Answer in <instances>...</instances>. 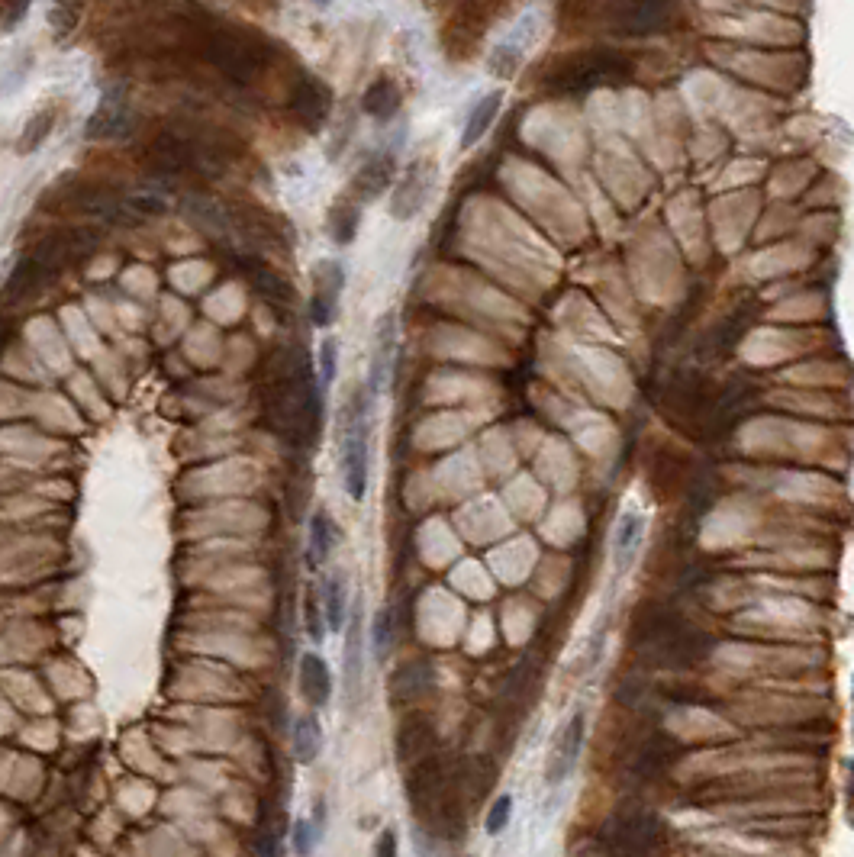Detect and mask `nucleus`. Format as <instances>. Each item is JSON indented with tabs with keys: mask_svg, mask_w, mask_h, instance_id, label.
Segmentation results:
<instances>
[{
	"mask_svg": "<svg viewBox=\"0 0 854 857\" xmlns=\"http://www.w3.org/2000/svg\"><path fill=\"white\" fill-rule=\"evenodd\" d=\"M368 390H355L349 406L342 410L339 455H342V481L355 503L365 500L368 490Z\"/></svg>",
	"mask_w": 854,
	"mask_h": 857,
	"instance_id": "obj_1",
	"label": "nucleus"
},
{
	"mask_svg": "<svg viewBox=\"0 0 854 857\" xmlns=\"http://www.w3.org/2000/svg\"><path fill=\"white\" fill-rule=\"evenodd\" d=\"M629 62L619 58L613 52H581L558 62L555 68H548L545 87L561 94H574V91H587V87H597L603 81H619L629 78Z\"/></svg>",
	"mask_w": 854,
	"mask_h": 857,
	"instance_id": "obj_2",
	"label": "nucleus"
},
{
	"mask_svg": "<svg viewBox=\"0 0 854 857\" xmlns=\"http://www.w3.org/2000/svg\"><path fill=\"white\" fill-rule=\"evenodd\" d=\"M204 52L216 68L239 81L252 78L258 65L265 62L262 46H255L242 33H233V29H210L204 39Z\"/></svg>",
	"mask_w": 854,
	"mask_h": 857,
	"instance_id": "obj_3",
	"label": "nucleus"
},
{
	"mask_svg": "<svg viewBox=\"0 0 854 857\" xmlns=\"http://www.w3.org/2000/svg\"><path fill=\"white\" fill-rule=\"evenodd\" d=\"M539 33H542V17H539V13H535V10L523 13L519 23L510 29V33H506V39H500L497 49L490 52V58H487L490 75H494V78H513L519 71V65L526 62V55L535 46Z\"/></svg>",
	"mask_w": 854,
	"mask_h": 857,
	"instance_id": "obj_4",
	"label": "nucleus"
},
{
	"mask_svg": "<svg viewBox=\"0 0 854 857\" xmlns=\"http://www.w3.org/2000/svg\"><path fill=\"white\" fill-rule=\"evenodd\" d=\"M432 191H436V165L432 162H416L410 171L403 174L394 187V203H390V216L394 220H413L416 213H423Z\"/></svg>",
	"mask_w": 854,
	"mask_h": 857,
	"instance_id": "obj_5",
	"label": "nucleus"
},
{
	"mask_svg": "<svg viewBox=\"0 0 854 857\" xmlns=\"http://www.w3.org/2000/svg\"><path fill=\"white\" fill-rule=\"evenodd\" d=\"M655 838H658V822L645 816V812H626V816L613 819L610 835H606L613 857H645L655 848Z\"/></svg>",
	"mask_w": 854,
	"mask_h": 857,
	"instance_id": "obj_6",
	"label": "nucleus"
},
{
	"mask_svg": "<svg viewBox=\"0 0 854 857\" xmlns=\"http://www.w3.org/2000/svg\"><path fill=\"white\" fill-rule=\"evenodd\" d=\"M397 365V316L384 313L374 329V345H371V365H368V394L378 397L387 390L390 374Z\"/></svg>",
	"mask_w": 854,
	"mask_h": 857,
	"instance_id": "obj_7",
	"label": "nucleus"
},
{
	"mask_svg": "<svg viewBox=\"0 0 854 857\" xmlns=\"http://www.w3.org/2000/svg\"><path fill=\"white\" fill-rule=\"evenodd\" d=\"M581 748H584V713H574L568 722H564V729L558 735V742L552 748V758H548V783L552 787H558V783H564L571 777V771L577 767V758H581Z\"/></svg>",
	"mask_w": 854,
	"mask_h": 857,
	"instance_id": "obj_8",
	"label": "nucleus"
},
{
	"mask_svg": "<svg viewBox=\"0 0 854 857\" xmlns=\"http://www.w3.org/2000/svg\"><path fill=\"white\" fill-rule=\"evenodd\" d=\"M342 284H345V274L336 261H323V265H316V290H313V307H310L316 326H329L332 319H336Z\"/></svg>",
	"mask_w": 854,
	"mask_h": 857,
	"instance_id": "obj_9",
	"label": "nucleus"
},
{
	"mask_svg": "<svg viewBox=\"0 0 854 857\" xmlns=\"http://www.w3.org/2000/svg\"><path fill=\"white\" fill-rule=\"evenodd\" d=\"M129 133V100L120 87L104 97V104L97 107V113L88 123V136L91 139H120Z\"/></svg>",
	"mask_w": 854,
	"mask_h": 857,
	"instance_id": "obj_10",
	"label": "nucleus"
},
{
	"mask_svg": "<svg viewBox=\"0 0 854 857\" xmlns=\"http://www.w3.org/2000/svg\"><path fill=\"white\" fill-rule=\"evenodd\" d=\"M671 20V0H622L616 23L629 33H651Z\"/></svg>",
	"mask_w": 854,
	"mask_h": 857,
	"instance_id": "obj_11",
	"label": "nucleus"
},
{
	"mask_svg": "<svg viewBox=\"0 0 854 857\" xmlns=\"http://www.w3.org/2000/svg\"><path fill=\"white\" fill-rule=\"evenodd\" d=\"M645 539V516L642 513H622L619 516V526L613 532V568L616 574H629L635 555H639Z\"/></svg>",
	"mask_w": 854,
	"mask_h": 857,
	"instance_id": "obj_12",
	"label": "nucleus"
},
{
	"mask_svg": "<svg viewBox=\"0 0 854 857\" xmlns=\"http://www.w3.org/2000/svg\"><path fill=\"white\" fill-rule=\"evenodd\" d=\"M345 655H342V667H345V684L352 690H358L361 680V667H365V606L361 600L352 603V616L345 622Z\"/></svg>",
	"mask_w": 854,
	"mask_h": 857,
	"instance_id": "obj_13",
	"label": "nucleus"
},
{
	"mask_svg": "<svg viewBox=\"0 0 854 857\" xmlns=\"http://www.w3.org/2000/svg\"><path fill=\"white\" fill-rule=\"evenodd\" d=\"M300 693L310 706H326L332 696V671L316 651H307L300 658Z\"/></svg>",
	"mask_w": 854,
	"mask_h": 857,
	"instance_id": "obj_14",
	"label": "nucleus"
},
{
	"mask_svg": "<svg viewBox=\"0 0 854 857\" xmlns=\"http://www.w3.org/2000/svg\"><path fill=\"white\" fill-rule=\"evenodd\" d=\"M329 107H332L329 91H326L320 81L303 78V81L297 84V91H294V113L300 116V123L307 126V129H320V123H326V116H329Z\"/></svg>",
	"mask_w": 854,
	"mask_h": 857,
	"instance_id": "obj_15",
	"label": "nucleus"
},
{
	"mask_svg": "<svg viewBox=\"0 0 854 857\" xmlns=\"http://www.w3.org/2000/svg\"><path fill=\"white\" fill-rule=\"evenodd\" d=\"M336 539H339L336 522L329 519L326 510H316L313 519H310V535H307V568L310 571H320L323 564L329 561Z\"/></svg>",
	"mask_w": 854,
	"mask_h": 857,
	"instance_id": "obj_16",
	"label": "nucleus"
},
{
	"mask_svg": "<svg viewBox=\"0 0 854 857\" xmlns=\"http://www.w3.org/2000/svg\"><path fill=\"white\" fill-rule=\"evenodd\" d=\"M500 104H503V94H500V91H490L484 100H477L474 110H471V116H468V123H465V133H461V145H465V149H471L477 139H484V133L490 129V123L497 120Z\"/></svg>",
	"mask_w": 854,
	"mask_h": 857,
	"instance_id": "obj_17",
	"label": "nucleus"
},
{
	"mask_svg": "<svg viewBox=\"0 0 854 857\" xmlns=\"http://www.w3.org/2000/svg\"><path fill=\"white\" fill-rule=\"evenodd\" d=\"M323 748V732H320V719L313 713L300 716L294 722V758L300 767H310L316 761V754Z\"/></svg>",
	"mask_w": 854,
	"mask_h": 857,
	"instance_id": "obj_18",
	"label": "nucleus"
},
{
	"mask_svg": "<svg viewBox=\"0 0 854 857\" xmlns=\"http://www.w3.org/2000/svg\"><path fill=\"white\" fill-rule=\"evenodd\" d=\"M400 110V91L390 78H378L365 91V113L374 120H390Z\"/></svg>",
	"mask_w": 854,
	"mask_h": 857,
	"instance_id": "obj_19",
	"label": "nucleus"
},
{
	"mask_svg": "<svg viewBox=\"0 0 854 857\" xmlns=\"http://www.w3.org/2000/svg\"><path fill=\"white\" fill-rule=\"evenodd\" d=\"M345 577L339 571L326 574L323 580V606H326V629L342 632L345 626Z\"/></svg>",
	"mask_w": 854,
	"mask_h": 857,
	"instance_id": "obj_20",
	"label": "nucleus"
},
{
	"mask_svg": "<svg viewBox=\"0 0 854 857\" xmlns=\"http://www.w3.org/2000/svg\"><path fill=\"white\" fill-rule=\"evenodd\" d=\"M46 281H49V274L42 271V265H39L33 255H26V258H20V265L13 268L7 287H10L13 297H30V294H36V290L46 284Z\"/></svg>",
	"mask_w": 854,
	"mask_h": 857,
	"instance_id": "obj_21",
	"label": "nucleus"
},
{
	"mask_svg": "<svg viewBox=\"0 0 854 857\" xmlns=\"http://www.w3.org/2000/svg\"><path fill=\"white\" fill-rule=\"evenodd\" d=\"M390 174H394V158H390V155H378V158H371V162L358 171L355 184H358V191L365 194V197H378L384 187H387Z\"/></svg>",
	"mask_w": 854,
	"mask_h": 857,
	"instance_id": "obj_22",
	"label": "nucleus"
},
{
	"mask_svg": "<svg viewBox=\"0 0 854 857\" xmlns=\"http://www.w3.org/2000/svg\"><path fill=\"white\" fill-rule=\"evenodd\" d=\"M52 126H55V113H52V110L36 113L33 120L23 126V133H20V139H17V152H20V155L39 152L42 145H46V139L52 136Z\"/></svg>",
	"mask_w": 854,
	"mask_h": 857,
	"instance_id": "obj_23",
	"label": "nucleus"
},
{
	"mask_svg": "<svg viewBox=\"0 0 854 857\" xmlns=\"http://www.w3.org/2000/svg\"><path fill=\"white\" fill-rule=\"evenodd\" d=\"M390 645H394V609L384 606L381 613L374 616V622H371V648H374V658L387 661Z\"/></svg>",
	"mask_w": 854,
	"mask_h": 857,
	"instance_id": "obj_24",
	"label": "nucleus"
},
{
	"mask_svg": "<svg viewBox=\"0 0 854 857\" xmlns=\"http://www.w3.org/2000/svg\"><path fill=\"white\" fill-rule=\"evenodd\" d=\"M510 819H513V796H510V793H500L497 800H494V806H490L487 819H484V832L497 838L500 832H506Z\"/></svg>",
	"mask_w": 854,
	"mask_h": 857,
	"instance_id": "obj_25",
	"label": "nucleus"
},
{
	"mask_svg": "<svg viewBox=\"0 0 854 857\" xmlns=\"http://www.w3.org/2000/svg\"><path fill=\"white\" fill-rule=\"evenodd\" d=\"M329 226H332V239L349 242L355 236V226H358V207H352V203H339L336 213L329 216Z\"/></svg>",
	"mask_w": 854,
	"mask_h": 857,
	"instance_id": "obj_26",
	"label": "nucleus"
},
{
	"mask_svg": "<svg viewBox=\"0 0 854 857\" xmlns=\"http://www.w3.org/2000/svg\"><path fill=\"white\" fill-rule=\"evenodd\" d=\"M320 835H323V825H316L310 819H297L294 822V854L297 857H310L313 845L320 841Z\"/></svg>",
	"mask_w": 854,
	"mask_h": 857,
	"instance_id": "obj_27",
	"label": "nucleus"
},
{
	"mask_svg": "<svg viewBox=\"0 0 854 857\" xmlns=\"http://www.w3.org/2000/svg\"><path fill=\"white\" fill-rule=\"evenodd\" d=\"M252 284L262 290L265 297L278 300V303H284L287 297H291V290L284 287V281L274 271H268V268H252Z\"/></svg>",
	"mask_w": 854,
	"mask_h": 857,
	"instance_id": "obj_28",
	"label": "nucleus"
},
{
	"mask_svg": "<svg viewBox=\"0 0 854 857\" xmlns=\"http://www.w3.org/2000/svg\"><path fill=\"white\" fill-rule=\"evenodd\" d=\"M336 352H339L336 339H326L320 345V381L323 384H332V377H336Z\"/></svg>",
	"mask_w": 854,
	"mask_h": 857,
	"instance_id": "obj_29",
	"label": "nucleus"
},
{
	"mask_svg": "<svg viewBox=\"0 0 854 857\" xmlns=\"http://www.w3.org/2000/svg\"><path fill=\"white\" fill-rule=\"evenodd\" d=\"M30 7H33V0H7V7H4V26H7V29H17V26L26 20Z\"/></svg>",
	"mask_w": 854,
	"mask_h": 857,
	"instance_id": "obj_30",
	"label": "nucleus"
},
{
	"mask_svg": "<svg viewBox=\"0 0 854 857\" xmlns=\"http://www.w3.org/2000/svg\"><path fill=\"white\" fill-rule=\"evenodd\" d=\"M326 619L316 613V600H313V593H310V603H307V632H310V638L313 642H323L326 638Z\"/></svg>",
	"mask_w": 854,
	"mask_h": 857,
	"instance_id": "obj_31",
	"label": "nucleus"
},
{
	"mask_svg": "<svg viewBox=\"0 0 854 857\" xmlns=\"http://www.w3.org/2000/svg\"><path fill=\"white\" fill-rule=\"evenodd\" d=\"M374 857H397V832L384 829L378 835V845H374Z\"/></svg>",
	"mask_w": 854,
	"mask_h": 857,
	"instance_id": "obj_32",
	"label": "nucleus"
},
{
	"mask_svg": "<svg viewBox=\"0 0 854 857\" xmlns=\"http://www.w3.org/2000/svg\"><path fill=\"white\" fill-rule=\"evenodd\" d=\"M49 20L55 23V33L59 36H65L71 26H75V13H71L68 7H55L52 13H49Z\"/></svg>",
	"mask_w": 854,
	"mask_h": 857,
	"instance_id": "obj_33",
	"label": "nucleus"
},
{
	"mask_svg": "<svg viewBox=\"0 0 854 857\" xmlns=\"http://www.w3.org/2000/svg\"><path fill=\"white\" fill-rule=\"evenodd\" d=\"M10 336H13V329H10V323H4V326H0V355H4V348H7Z\"/></svg>",
	"mask_w": 854,
	"mask_h": 857,
	"instance_id": "obj_34",
	"label": "nucleus"
},
{
	"mask_svg": "<svg viewBox=\"0 0 854 857\" xmlns=\"http://www.w3.org/2000/svg\"><path fill=\"white\" fill-rule=\"evenodd\" d=\"M313 4H316V7H329V4H332V0H313Z\"/></svg>",
	"mask_w": 854,
	"mask_h": 857,
	"instance_id": "obj_35",
	"label": "nucleus"
}]
</instances>
